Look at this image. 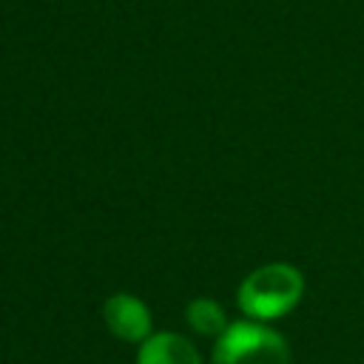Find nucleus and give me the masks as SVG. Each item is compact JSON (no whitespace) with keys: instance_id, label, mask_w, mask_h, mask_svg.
Masks as SVG:
<instances>
[{"instance_id":"obj_1","label":"nucleus","mask_w":364,"mask_h":364,"mask_svg":"<svg viewBox=\"0 0 364 364\" xmlns=\"http://www.w3.org/2000/svg\"><path fill=\"white\" fill-rule=\"evenodd\" d=\"M304 293V276L284 262L262 264L256 267L236 293V301L242 313L253 321H273L287 316Z\"/></svg>"},{"instance_id":"obj_2","label":"nucleus","mask_w":364,"mask_h":364,"mask_svg":"<svg viewBox=\"0 0 364 364\" xmlns=\"http://www.w3.org/2000/svg\"><path fill=\"white\" fill-rule=\"evenodd\" d=\"M213 364H290V347L264 321H236L216 338Z\"/></svg>"},{"instance_id":"obj_3","label":"nucleus","mask_w":364,"mask_h":364,"mask_svg":"<svg viewBox=\"0 0 364 364\" xmlns=\"http://www.w3.org/2000/svg\"><path fill=\"white\" fill-rule=\"evenodd\" d=\"M102 318H105L108 330L122 341L142 344L151 336V310L145 307L142 299H136L131 293H114L102 304Z\"/></svg>"},{"instance_id":"obj_4","label":"nucleus","mask_w":364,"mask_h":364,"mask_svg":"<svg viewBox=\"0 0 364 364\" xmlns=\"http://www.w3.org/2000/svg\"><path fill=\"white\" fill-rule=\"evenodd\" d=\"M136 364H202L196 347L179 333H151L139 344Z\"/></svg>"},{"instance_id":"obj_5","label":"nucleus","mask_w":364,"mask_h":364,"mask_svg":"<svg viewBox=\"0 0 364 364\" xmlns=\"http://www.w3.org/2000/svg\"><path fill=\"white\" fill-rule=\"evenodd\" d=\"M185 318H188V324H191L199 336H213V338H219V336L228 330L225 310H222V304L213 301V299H193V301L185 307Z\"/></svg>"}]
</instances>
